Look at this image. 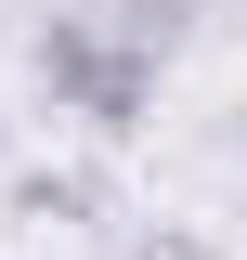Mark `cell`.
I'll return each instance as SVG.
<instances>
[{
    "label": "cell",
    "mask_w": 247,
    "mask_h": 260,
    "mask_svg": "<svg viewBox=\"0 0 247 260\" xmlns=\"http://www.w3.org/2000/svg\"><path fill=\"white\" fill-rule=\"evenodd\" d=\"M130 260H208V247H195V234H169V221H156V234H143V247H130Z\"/></svg>",
    "instance_id": "cell-3"
},
{
    "label": "cell",
    "mask_w": 247,
    "mask_h": 260,
    "mask_svg": "<svg viewBox=\"0 0 247 260\" xmlns=\"http://www.w3.org/2000/svg\"><path fill=\"white\" fill-rule=\"evenodd\" d=\"M26 78L52 117L104 130V143H130V130L156 117V39H130L117 13H52V26L26 39Z\"/></svg>",
    "instance_id": "cell-1"
},
{
    "label": "cell",
    "mask_w": 247,
    "mask_h": 260,
    "mask_svg": "<svg viewBox=\"0 0 247 260\" xmlns=\"http://www.w3.org/2000/svg\"><path fill=\"white\" fill-rule=\"evenodd\" d=\"M13 208H26V221H104V182H91V169H26Z\"/></svg>",
    "instance_id": "cell-2"
}]
</instances>
